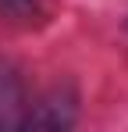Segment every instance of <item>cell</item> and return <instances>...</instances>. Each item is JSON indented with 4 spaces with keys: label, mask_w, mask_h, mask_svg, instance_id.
Wrapping results in <instances>:
<instances>
[{
    "label": "cell",
    "mask_w": 128,
    "mask_h": 132,
    "mask_svg": "<svg viewBox=\"0 0 128 132\" xmlns=\"http://www.w3.org/2000/svg\"><path fill=\"white\" fill-rule=\"evenodd\" d=\"M71 121H75V96H64L61 89L39 104H29V118H25V125L36 129H68Z\"/></svg>",
    "instance_id": "cell-2"
},
{
    "label": "cell",
    "mask_w": 128,
    "mask_h": 132,
    "mask_svg": "<svg viewBox=\"0 0 128 132\" xmlns=\"http://www.w3.org/2000/svg\"><path fill=\"white\" fill-rule=\"evenodd\" d=\"M29 118V93L18 68L0 61V129H18Z\"/></svg>",
    "instance_id": "cell-1"
}]
</instances>
